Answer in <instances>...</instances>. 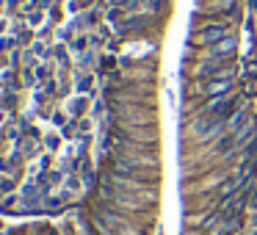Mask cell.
<instances>
[{"label":"cell","instance_id":"cell-7","mask_svg":"<svg viewBox=\"0 0 257 235\" xmlns=\"http://www.w3.org/2000/svg\"><path fill=\"white\" fill-rule=\"evenodd\" d=\"M89 86H91V78H80V83H78V89H80V91H86Z\"/></svg>","mask_w":257,"mask_h":235},{"label":"cell","instance_id":"cell-6","mask_svg":"<svg viewBox=\"0 0 257 235\" xmlns=\"http://www.w3.org/2000/svg\"><path fill=\"white\" fill-rule=\"evenodd\" d=\"M69 108H72V111H86V100H78V102H72V105H69Z\"/></svg>","mask_w":257,"mask_h":235},{"label":"cell","instance_id":"cell-1","mask_svg":"<svg viewBox=\"0 0 257 235\" xmlns=\"http://www.w3.org/2000/svg\"><path fill=\"white\" fill-rule=\"evenodd\" d=\"M199 39L205 42V45H218L221 39H227V28H224V25H207Z\"/></svg>","mask_w":257,"mask_h":235},{"label":"cell","instance_id":"cell-8","mask_svg":"<svg viewBox=\"0 0 257 235\" xmlns=\"http://www.w3.org/2000/svg\"><path fill=\"white\" fill-rule=\"evenodd\" d=\"M251 9H257V0H251Z\"/></svg>","mask_w":257,"mask_h":235},{"label":"cell","instance_id":"cell-5","mask_svg":"<svg viewBox=\"0 0 257 235\" xmlns=\"http://www.w3.org/2000/svg\"><path fill=\"white\" fill-rule=\"evenodd\" d=\"M34 53H36L39 58H45V56H47V50H45V45H42V42H36V45H34Z\"/></svg>","mask_w":257,"mask_h":235},{"label":"cell","instance_id":"cell-9","mask_svg":"<svg viewBox=\"0 0 257 235\" xmlns=\"http://www.w3.org/2000/svg\"><path fill=\"white\" fill-rule=\"evenodd\" d=\"M9 3H12V6H14V3H17V0H9Z\"/></svg>","mask_w":257,"mask_h":235},{"label":"cell","instance_id":"cell-4","mask_svg":"<svg viewBox=\"0 0 257 235\" xmlns=\"http://www.w3.org/2000/svg\"><path fill=\"white\" fill-rule=\"evenodd\" d=\"M86 47H89V39H86V36H80V39L72 42V50L75 53H86Z\"/></svg>","mask_w":257,"mask_h":235},{"label":"cell","instance_id":"cell-3","mask_svg":"<svg viewBox=\"0 0 257 235\" xmlns=\"http://www.w3.org/2000/svg\"><path fill=\"white\" fill-rule=\"evenodd\" d=\"M229 89V80L224 78V80H216V83H207L205 86V91H207V97H218V91H227Z\"/></svg>","mask_w":257,"mask_h":235},{"label":"cell","instance_id":"cell-2","mask_svg":"<svg viewBox=\"0 0 257 235\" xmlns=\"http://www.w3.org/2000/svg\"><path fill=\"white\" fill-rule=\"evenodd\" d=\"M213 56H216V58H227V56H232V53H235V39H232V36H227V39H221V42H218V45H213Z\"/></svg>","mask_w":257,"mask_h":235}]
</instances>
